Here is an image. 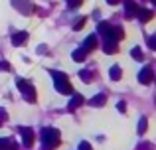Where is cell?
Masks as SVG:
<instances>
[{
  "label": "cell",
  "mask_w": 156,
  "mask_h": 150,
  "mask_svg": "<svg viewBox=\"0 0 156 150\" xmlns=\"http://www.w3.org/2000/svg\"><path fill=\"white\" fill-rule=\"evenodd\" d=\"M111 77H113L115 81H119V79H121V67H117V65H115L113 69H111Z\"/></svg>",
  "instance_id": "14"
},
{
  "label": "cell",
  "mask_w": 156,
  "mask_h": 150,
  "mask_svg": "<svg viewBox=\"0 0 156 150\" xmlns=\"http://www.w3.org/2000/svg\"><path fill=\"white\" fill-rule=\"evenodd\" d=\"M144 131H146V117H142V119H140V123H138V132L142 134Z\"/></svg>",
  "instance_id": "15"
},
{
  "label": "cell",
  "mask_w": 156,
  "mask_h": 150,
  "mask_svg": "<svg viewBox=\"0 0 156 150\" xmlns=\"http://www.w3.org/2000/svg\"><path fill=\"white\" fill-rule=\"evenodd\" d=\"M10 67H8V63L6 61H0V71H8Z\"/></svg>",
  "instance_id": "20"
},
{
  "label": "cell",
  "mask_w": 156,
  "mask_h": 150,
  "mask_svg": "<svg viewBox=\"0 0 156 150\" xmlns=\"http://www.w3.org/2000/svg\"><path fill=\"white\" fill-rule=\"evenodd\" d=\"M133 58H134V59H138V61L142 59V51L138 50V47H134V50H133Z\"/></svg>",
  "instance_id": "16"
},
{
  "label": "cell",
  "mask_w": 156,
  "mask_h": 150,
  "mask_svg": "<svg viewBox=\"0 0 156 150\" xmlns=\"http://www.w3.org/2000/svg\"><path fill=\"white\" fill-rule=\"evenodd\" d=\"M95 46H97V38H95V36H89V38L85 40V47H83V50L91 51V50H95Z\"/></svg>",
  "instance_id": "7"
},
{
  "label": "cell",
  "mask_w": 156,
  "mask_h": 150,
  "mask_svg": "<svg viewBox=\"0 0 156 150\" xmlns=\"http://www.w3.org/2000/svg\"><path fill=\"white\" fill-rule=\"evenodd\" d=\"M18 87L22 89V93L26 95L28 101H36V91H34V87H32V85L24 83V79H18Z\"/></svg>",
  "instance_id": "3"
},
{
  "label": "cell",
  "mask_w": 156,
  "mask_h": 150,
  "mask_svg": "<svg viewBox=\"0 0 156 150\" xmlns=\"http://www.w3.org/2000/svg\"><path fill=\"white\" fill-rule=\"evenodd\" d=\"M81 77H83V79H85V81H89V79H91V77H93V75H91V73H89V71H81Z\"/></svg>",
  "instance_id": "19"
},
{
  "label": "cell",
  "mask_w": 156,
  "mask_h": 150,
  "mask_svg": "<svg viewBox=\"0 0 156 150\" xmlns=\"http://www.w3.org/2000/svg\"><path fill=\"white\" fill-rule=\"evenodd\" d=\"M42 140H44V150H53L59 144V132L55 128H44Z\"/></svg>",
  "instance_id": "1"
},
{
  "label": "cell",
  "mask_w": 156,
  "mask_h": 150,
  "mask_svg": "<svg viewBox=\"0 0 156 150\" xmlns=\"http://www.w3.org/2000/svg\"><path fill=\"white\" fill-rule=\"evenodd\" d=\"M105 51L107 54H115V51H117V44L115 42H107L105 44Z\"/></svg>",
  "instance_id": "13"
},
{
  "label": "cell",
  "mask_w": 156,
  "mask_h": 150,
  "mask_svg": "<svg viewBox=\"0 0 156 150\" xmlns=\"http://www.w3.org/2000/svg\"><path fill=\"white\" fill-rule=\"evenodd\" d=\"M26 40H28V34H26V32H18V34L12 36V44H14V46H22Z\"/></svg>",
  "instance_id": "6"
},
{
  "label": "cell",
  "mask_w": 156,
  "mask_h": 150,
  "mask_svg": "<svg viewBox=\"0 0 156 150\" xmlns=\"http://www.w3.org/2000/svg\"><path fill=\"white\" fill-rule=\"evenodd\" d=\"M22 136H24V144L30 148L32 144H34V132H32L30 128H22Z\"/></svg>",
  "instance_id": "5"
},
{
  "label": "cell",
  "mask_w": 156,
  "mask_h": 150,
  "mask_svg": "<svg viewBox=\"0 0 156 150\" xmlns=\"http://www.w3.org/2000/svg\"><path fill=\"white\" fill-rule=\"evenodd\" d=\"M107 2H109V4H119L121 0H107Z\"/></svg>",
  "instance_id": "23"
},
{
  "label": "cell",
  "mask_w": 156,
  "mask_h": 150,
  "mask_svg": "<svg viewBox=\"0 0 156 150\" xmlns=\"http://www.w3.org/2000/svg\"><path fill=\"white\" fill-rule=\"evenodd\" d=\"M152 77H154V73H152V67H144V69L140 71V75H138V79H140V83H150L152 81Z\"/></svg>",
  "instance_id": "4"
},
{
  "label": "cell",
  "mask_w": 156,
  "mask_h": 150,
  "mask_svg": "<svg viewBox=\"0 0 156 150\" xmlns=\"http://www.w3.org/2000/svg\"><path fill=\"white\" fill-rule=\"evenodd\" d=\"M85 54H87V51H85V50L73 51V59H75V61H83V59H85Z\"/></svg>",
  "instance_id": "12"
},
{
  "label": "cell",
  "mask_w": 156,
  "mask_h": 150,
  "mask_svg": "<svg viewBox=\"0 0 156 150\" xmlns=\"http://www.w3.org/2000/svg\"><path fill=\"white\" fill-rule=\"evenodd\" d=\"M136 14H138V18H142L144 22H148V20L152 18V12H150V10H142V8H138Z\"/></svg>",
  "instance_id": "10"
},
{
  "label": "cell",
  "mask_w": 156,
  "mask_h": 150,
  "mask_svg": "<svg viewBox=\"0 0 156 150\" xmlns=\"http://www.w3.org/2000/svg\"><path fill=\"white\" fill-rule=\"evenodd\" d=\"M81 103H83V97H81V95H75V97H73V99H71V103H69V111H75V109L77 107H79V105Z\"/></svg>",
  "instance_id": "8"
},
{
  "label": "cell",
  "mask_w": 156,
  "mask_h": 150,
  "mask_svg": "<svg viewBox=\"0 0 156 150\" xmlns=\"http://www.w3.org/2000/svg\"><path fill=\"white\" fill-rule=\"evenodd\" d=\"M6 146H8V140L6 138H0V150H6Z\"/></svg>",
  "instance_id": "18"
},
{
  "label": "cell",
  "mask_w": 156,
  "mask_h": 150,
  "mask_svg": "<svg viewBox=\"0 0 156 150\" xmlns=\"http://www.w3.org/2000/svg\"><path fill=\"white\" fill-rule=\"evenodd\" d=\"M53 79H55V89L59 93H71V85L67 83V75L63 73H57V71H53Z\"/></svg>",
  "instance_id": "2"
},
{
  "label": "cell",
  "mask_w": 156,
  "mask_h": 150,
  "mask_svg": "<svg viewBox=\"0 0 156 150\" xmlns=\"http://www.w3.org/2000/svg\"><path fill=\"white\" fill-rule=\"evenodd\" d=\"M125 6H126V10H129V14H130V16L138 12V6L133 2V0H125Z\"/></svg>",
  "instance_id": "9"
},
{
  "label": "cell",
  "mask_w": 156,
  "mask_h": 150,
  "mask_svg": "<svg viewBox=\"0 0 156 150\" xmlns=\"http://www.w3.org/2000/svg\"><path fill=\"white\" fill-rule=\"evenodd\" d=\"M79 150H91V146H89L87 142H81V146H79Z\"/></svg>",
  "instance_id": "21"
},
{
  "label": "cell",
  "mask_w": 156,
  "mask_h": 150,
  "mask_svg": "<svg viewBox=\"0 0 156 150\" xmlns=\"http://www.w3.org/2000/svg\"><path fill=\"white\" fill-rule=\"evenodd\" d=\"M117 107H119V111H126V105H125V103H119Z\"/></svg>",
  "instance_id": "22"
},
{
  "label": "cell",
  "mask_w": 156,
  "mask_h": 150,
  "mask_svg": "<svg viewBox=\"0 0 156 150\" xmlns=\"http://www.w3.org/2000/svg\"><path fill=\"white\" fill-rule=\"evenodd\" d=\"M107 103V97L105 95H97L95 99L91 101V105H95V107H101V105H105Z\"/></svg>",
  "instance_id": "11"
},
{
  "label": "cell",
  "mask_w": 156,
  "mask_h": 150,
  "mask_svg": "<svg viewBox=\"0 0 156 150\" xmlns=\"http://www.w3.org/2000/svg\"><path fill=\"white\" fill-rule=\"evenodd\" d=\"M81 6V0H69V8H77Z\"/></svg>",
  "instance_id": "17"
}]
</instances>
